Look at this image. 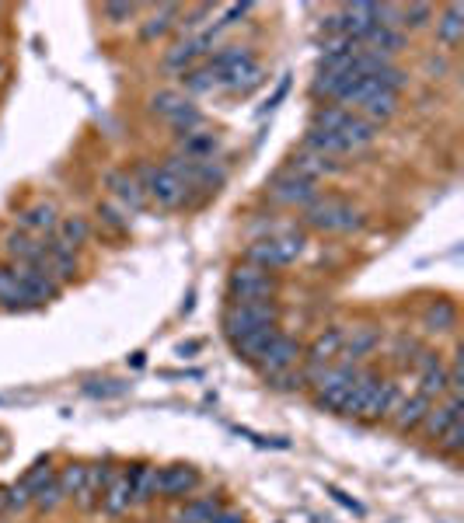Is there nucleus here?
Masks as SVG:
<instances>
[{
    "label": "nucleus",
    "instance_id": "nucleus-1",
    "mask_svg": "<svg viewBox=\"0 0 464 523\" xmlns=\"http://www.w3.org/2000/svg\"><path fill=\"white\" fill-rule=\"evenodd\" d=\"M311 129L332 133L349 154L370 147L380 133V126L367 122L363 116H356V112H349V109H338V105H322V109L314 112V119H311Z\"/></svg>",
    "mask_w": 464,
    "mask_h": 523
},
{
    "label": "nucleus",
    "instance_id": "nucleus-2",
    "mask_svg": "<svg viewBox=\"0 0 464 523\" xmlns=\"http://www.w3.org/2000/svg\"><path fill=\"white\" fill-rule=\"evenodd\" d=\"M304 227L322 231V234H349L363 227V213L338 196H318L304 209Z\"/></svg>",
    "mask_w": 464,
    "mask_h": 523
},
{
    "label": "nucleus",
    "instance_id": "nucleus-3",
    "mask_svg": "<svg viewBox=\"0 0 464 523\" xmlns=\"http://www.w3.org/2000/svg\"><path fill=\"white\" fill-rule=\"evenodd\" d=\"M136 178H140V185H143V192H147V202H158L161 209H182V206H189V185L171 171V168H158V164H143L140 171H136Z\"/></svg>",
    "mask_w": 464,
    "mask_h": 523
},
{
    "label": "nucleus",
    "instance_id": "nucleus-4",
    "mask_svg": "<svg viewBox=\"0 0 464 523\" xmlns=\"http://www.w3.org/2000/svg\"><path fill=\"white\" fill-rule=\"evenodd\" d=\"M276 322H280L276 300H255V304L231 300V307L224 311V331H227L231 342L255 331V328H276Z\"/></svg>",
    "mask_w": 464,
    "mask_h": 523
},
{
    "label": "nucleus",
    "instance_id": "nucleus-5",
    "mask_svg": "<svg viewBox=\"0 0 464 523\" xmlns=\"http://www.w3.org/2000/svg\"><path fill=\"white\" fill-rule=\"evenodd\" d=\"M227 290H231V297H234V300H241V304H255V300H273V297H276V290H280V280H276V273H269V269H262V266L241 262V266H234V269H231V276H227Z\"/></svg>",
    "mask_w": 464,
    "mask_h": 523
},
{
    "label": "nucleus",
    "instance_id": "nucleus-6",
    "mask_svg": "<svg viewBox=\"0 0 464 523\" xmlns=\"http://www.w3.org/2000/svg\"><path fill=\"white\" fill-rule=\"evenodd\" d=\"M300 255H304V238H300V234H273V238H262V241L248 244L245 262L262 266V269L273 273V269L294 266Z\"/></svg>",
    "mask_w": 464,
    "mask_h": 523
},
{
    "label": "nucleus",
    "instance_id": "nucleus-7",
    "mask_svg": "<svg viewBox=\"0 0 464 523\" xmlns=\"http://www.w3.org/2000/svg\"><path fill=\"white\" fill-rule=\"evenodd\" d=\"M318 196H322V192H318V182L300 178V175H294L290 168L280 171V175L269 182V200L280 202V206H290V209H297V206L307 209Z\"/></svg>",
    "mask_w": 464,
    "mask_h": 523
},
{
    "label": "nucleus",
    "instance_id": "nucleus-8",
    "mask_svg": "<svg viewBox=\"0 0 464 523\" xmlns=\"http://www.w3.org/2000/svg\"><path fill=\"white\" fill-rule=\"evenodd\" d=\"M374 4L367 0H356V4H346L338 14L329 18V32L332 36H342V39H353V42H363L367 32L374 29Z\"/></svg>",
    "mask_w": 464,
    "mask_h": 523
},
{
    "label": "nucleus",
    "instance_id": "nucleus-9",
    "mask_svg": "<svg viewBox=\"0 0 464 523\" xmlns=\"http://www.w3.org/2000/svg\"><path fill=\"white\" fill-rule=\"evenodd\" d=\"M304 360V346L297 342L294 335H276L273 339V346L265 349V356L258 360V370L265 373V377H276V373H287V370H294L297 363Z\"/></svg>",
    "mask_w": 464,
    "mask_h": 523
},
{
    "label": "nucleus",
    "instance_id": "nucleus-10",
    "mask_svg": "<svg viewBox=\"0 0 464 523\" xmlns=\"http://www.w3.org/2000/svg\"><path fill=\"white\" fill-rule=\"evenodd\" d=\"M398 384L395 380H384V377H378V384L370 388V395H367V402H363V408H360V422H384V419H391V412H395V405H398Z\"/></svg>",
    "mask_w": 464,
    "mask_h": 523
},
{
    "label": "nucleus",
    "instance_id": "nucleus-11",
    "mask_svg": "<svg viewBox=\"0 0 464 523\" xmlns=\"http://www.w3.org/2000/svg\"><path fill=\"white\" fill-rule=\"evenodd\" d=\"M199 471L196 468H189V464H168V468H161L158 471V495H165V499H185V495H192L196 488H199Z\"/></svg>",
    "mask_w": 464,
    "mask_h": 523
},
{
    "label": "nucleus",
    "instance_id": "nucleus-12",
    "mask_svg": "<svg viewBox=\"0 0 464 523\" xmlns=\"http://www.w3.org/2000/svg\"><path fill=\"white\" fill-rule=\"evenodd\" d=\"M11 273H14V276H18V282H21V286L32 293V300H36L39 307H43L45 300H56V297H60V290H63L60 282L45 273L43 262H39V266H11Z\"/></svg>",
    "mask_w": 464,
    "mask_h": 523
},
{
    "label": "nucleus",
    "instance_id": "nucleus-13",
    "mask_svg": "<svg viewBox=\"0 0 464 523\" xmlns=\"http://www.w3.org/2000/svg\"><path fill=\"white\" fill-rule=\"evenodd\" d=\"M461 395H447L444 402H436V405H429V412H426V419H422V433L429 437V440H440L458 419H461Z\"/></svg>",
    "mask_w": 464,
    "mask_h": 523
},
{
    "label": "nucleus",
    "instance_id": "nucleus-14",
    "mask_svg": "<svg viewBox=\"0 0 464 523\" xmlns=\"http://www.w3.org/2000/svg\"><path fill=\"white\" fill-rule=\"evenodd\" d=\"M43 244H45V258H43L45 273L60 282V286L67 280H74V273H77V248L63 244L60 238H49Z\"/></svg>",
    "mask_w": 464,
    "mask_h": 523
},
{
    "label": "nucleus",
    "instance_id": "nucleus-15",
    "mask_svg": "<svg viewBox=\"0 0 464 523\" xmlns=\"http://www.w3.org/2000/svg\"><path fill=\"white\" fill-rule=\"evenodd\" d=\"M109 517H123L129 513V506H133V485H129V468H116L112 471V478L105 485V492H102V503H98Z\"/></svg>",
    "mask_w": 464,
    "mask_h": 523
},
{
    "label": "nucleus",
    "instance_id": "nucleus-16",
    "mask_svg": "<svg viewBox=\"0 0 464 523\" xmlns=\"http://www.w3.org/2000/svg\"><path fill=\"white\" fill-rule=\"evenodd\" d=\"M4 255L11 258V266H39L45 258V244L25 231H11L4 238Z\"/></svg>",
    "mask_w": 464,
    "mask_h": 523
},
{
    "label": "nucleus",
    "instance_id": "nucleus-17",
    "mask_svg": "<svg viewBox=\"0 0 464 523\" xmlns=\"http://www.w3.org/2000/svg\"><path fill=\"white\" fill-rule=\"evenodd\" d=\"M342 339H346L342 328H325V331H318L314 342L304 349V360L311 363V366H332V363H338V356H342Z\"/></svg>",
    "mask_w": 464,
    "mask_h": 523
},
{
    "label": "nucleus",
    "instance_id": "nucleus-18",
    "mask_svg": "<svg viewBox=\"0 0 464 523\" xmlns=\"http://www.w3.org/2000/svg\"><path fill=\"white\" fill-rule=\"evenodd\" d=\"M109 189H112V196L119 200V206H123L126 213L147 209V192H143V185H140L136 175H129V171H112V175H109Z\"/></svg>",
    "mask_w": 464,
    "mask_h": 523
},
{
    "label": "nucleus",
    "instance_id": "nucleus-19",
    "mask_svg": "<svg viewBox=\"0 0 464 523\" xmlns=\"http://www.w3.org/2000/svg\"><path fill=\"white\" fill-rule=\"evenodd\" d=\"M378 346H380V328H374V324H360V328L346 331V339H342V360L363 363Z\"/></svg>",
    "mask_w": 464,
    "mask_h": 523
},
{
    "label": "nucleus",
    "instance_id": "nucleus-20",
    "mask_svg": "<svg viewBox=\"0 0 464 523\" xmlns=\"http://www.w3.org/2000/svg\"><path fill=\"white\" fill-rule=\"evenodd\" d=\"M0 307H4L7 315H18V311L25 315V311H36V307H39V304L32 300V293L18 282V276H14L11 269H4V266H0Z\"/></svg>",
    "mask_w": 464,
    "mask_h": 523
},
{
    "label": "nucleus",
    "instance_id": "nucleus-21",
    "mask_svg": "<svg viewBox=\"0 0 464 523\" xmlns=\"http://www.w3.org/2000/svg\"><path fill=\"white\" fill-rule=\"evenodd\" d=\"M210 45H213V32H207V36H192V39H182L175 49L168 53V63L171 70H192V63L199 60V56H207L210 53Z\"/></svg>",
    "mask_w": 464,
    "mask_h": 523
},
{
    "label": "nucleus",
    "instance_id": "nucleus-22",
    "mask_svg": "<svg viewBox=\"0 0 464 523\" xmlns=\"http://www.w3.org/2000/svg\"><path fill=\"white\" fill-rule=\"evenodd\" d=\"M429 398H422L419 391L412 395V398H398L395 405V412H391V419H395V429L398 433H416L422 426V419H426V412H429Z\"/></svg>",
    "mask_w": 464,
    "mask_h": 523
},
{
    "label": "nucleus",
    "instance_id": "nucleus-23",
    "mask_svg": "<svg viewBox=\"0 0 464 523\" xmlns=\"http://www.w3.org/2000/svg\"><path fill=\"white\" fill-rule=\"evenodd\" d=\"M56 206L53 202H36V206H28V209H21V217H18V227L25 231V234H53L56 231Z\"/></svg>",
    "mask_w": 464,
    "mask_h": 523
},
{
    "label": "nucleus",
    "instance_id": "nucleus-24",
    "mask_svg": "<svg viewBox=\"0 0 464 523\" xmlns=\"http://www.w3.org/2000/svg\"><path fill=\"white\" fill-rule=\"evenodd\" d=\"M360 116L367 122H374V126H380V122H387L395 112H398V94L395 91H384V87H378V91H370L360 105Z\"/></svg>",
    "mask_w": 464,
    "mask_h": 523
},
{
    "label": "nucleus",
    "instance_id": "nucleus-25",
    "mask_svg": "<svg viewBox=\"0 0 464 523\" xmlns=\"http://www.w3.org/2000/svg\"><path fill=\"white\" fill-rule=\"evenodd\" d=\"M216 147H220V140H216L213 133L196 129V133L182 136V151H178V158H182V161H192V164H210L213 154H216Z\"/></svg>",
    "mask_w": 464,
    "mask_h": 523
},
{
    "label": "nucleus",
    "instance_id": "nucleus-26",
    "mask_svg": "<svg viewBox=\"0 0 464 523\" xmlns=\"http://www.w3.org/2000/svg\"><path fill=\"white\" fill-rule=\"evenodd\" d=\"M276 335H280V328H255V331H248V335L234 339V353H238L245 363L258 366V360L265 356V349L273 346V339H276Z\"/></svg>",
    "mask_w": 464,
    "mask_h": 523
},
{
    "label": "nucleus",
    "instance_id": "nucleus-27",
    "mask_svg": "<svg viewBox=\"0 0 464 523\" xmlns=\"http://www.w3.org/2000/svg\"><path fill=\"white\" fill-rule=\"evenodd\" d=\"M262 81H265V70H262V63L252 56V60H245L238 70H231V74H227V81L220 84V87H224V91H231V94H252Z\"/></svg>",
    "mask_w": 464,
    "mask_h": 523
},
{
    "label": "nucleus",
    "instance_id": "nucleus-28",
    "mask_svg": "<svg viewBox=\"0 0 464 523\" xmlns=\"http://www.w3.org/2000/svg\"><path fill=\"white\" fill-rule=\"evenodd\" d=\"M436 39L447 49H458L464 39V7L461 4H447V11L436 18Z\"/></svg>",
    "mask_w": 464,
    "mask_h": 523
},
{
    "label": "nucleus",
    "instance_id": "nucleus-29",
    "mask_svg": "<svg viewBox=\"0 0 464 523\" xmlns=\"http://www.w3.org/2000/svg\"><path fill=\"white\" fill-rule=\"evenodd\" d=\"M158 471L154 464H136L129 471V485H133V506H147L158 499Z\"/></svg>",
    "mask_w": 464,
    "mask_h": 523
},
{
    "label": "nucleus",
    "instance_id": "nucleus-30",
    "mask_svg": "<svg viewBox=\"0 0 464 523\" xmlns=\"http://www.w3.org/2000/svg\"><path fill=\"white\" fill-rule=\"evenodd\" d=\"M112 471H116V468H109V464H87V478H85L81 495H77V506L94 510V506L102 503V492H105V485L112 478Z\"/></svg>",
    "mask_w": 464,
    "mask_h": 523
},
{
    "label": "nucleus",
    "instance_id": "nucleus-31",
    "mask_svg": "<svg viewBox=\"0 0 464 523\" xmlns=\"http://www.w3.org/2000/svg\"><path fill=\"white\" fill-rule=\"evenodd\" d=\"M220 499L216 495H203V499H189L182 510L171 513V523H210L220 513Z\"/></svg>",
    "mask_w": 464,
    "mask_h": 523
},
{
    "label": "nucleus",
    "instance_id": "nucleus-32",
    "mask_svg": "<svg viewBox=\"0 0 464 523\" xmlns=\"http://www.w3.org/2000/svg\"><path fill=\"white\" fill-rule=\"evenodd\" d=\"M342 164L332 161V158H322V154H311V151H300L294 154V161H290V171L300 175V178H311V182H318L322 175H336Z\"/></svg>",
    "mask_w": 464,
    "mask_h": 523
},
{
    "label": "nucleus",
    "instance_id": "nucleus-33",
    "mask_svg": "<svg viewBox=\"0 0 464 523\" xmlns=\"http://www.w3.org/2000/svg\"><path fill=\"white\" fill-rule=\"evenodd\" d=\"M360 45L391 60L395 53H402V49H405V32H398V29H384V25H374V29L367 32V39L360 42Z\"/></svg>",
    "mask_w": 464,
    "mask_h": 523
},
{
    "label": "nucleus",
    "instance_id": "nucleus-34",
    "mask_svg": "<svg viewBox=\"0 0 464 523\" xmlns=\"http://www.w3.org/2000/svg\"><path fill=\"white\" fill-rule=\"evenodd\" d=\"M454 324H458V307L451 300H433L422 311V328L426 331H451Z\"/></svg>",
    "mask_w": 464,
    "mask_h": 523
},
{
    "label": "nucleus",
    "instance_id": "nucleus-35",
    "mask_svg": "<svg viewBox=\"0 0 464 523\" xmlns=\"http://www.w3.org/2000/svg\"><path fill=\"white\" fill-rule=\"evenodd\" d=\"M378 384V373L374 370H363L360 377H356V384L349 388V398H346V405H342V415H349V419H356L360 415V408H363V402H367V395H370V388Z\"/></svg>",
    "mask_w": 464,
    "mask_h": 523
},
{
    "label": "nucleus",
    "instance_id": "nucleus-36",
    "mask_svg": "<svg viewBox=\"0 0 464 523\" xmlns=\"http://www.w3.org/2000/svg\"><path fill=\"white\" fill-rule=\"evenodd\" d=\"M85 478H87V464H67V468H60L56 471V485H60L63 499H77L81 488H85Z\"/></svg>",
    "mask_w": 464,
    "mask_h": 523
},
{
    "label": "nucleus",
    "instance_id": "nucleus-37",
    "mask_svg": "<svg viewBox=\"0 0 464 523\" xmlns=\"http://www.w3.org/2000/svg\"><path fill=\"white\" fill-rule=\"evenodd\" d=\"M87 234H91V227H87L85 217H63V220L56 224V238H60L63 244H70V248L85 244Z\"/></svg>",
    "mask_w": 464,
    "mask_h": 523
},
{
    "label": "nucleus",
    "instance_id": "nucleus-38",
    "mask_svg": "<svg viewBox=\"0 0 464 523\" xmlns=\"http://www.w3.org/2000/svg\"><path fill=\"white\" fill-rule=\"evenodd\" d=\"M175 18H178V7H175V4H165V7H158V11L151 14V21L143 25V39H147V42L161 39V36L168 32L171 25H175Z\"/></svg>",
    "mask_w": 464,
    "mask_h": 523
},
{
    "label": "nucleus",
    "instance_id": "nucleus-39",
    "mask_svg": "<svg viewBox=\"0 0 464 523\" xmlns=\"http://www.w3.org/2000/svg\"><path fill=\"white\" fill-rule=\"evenodd\" d=\"M171 126H175V133L178 136H189V133H196V129H203V112L192 105V102H185L175 116H171Z\"/></svg>",
    "mask_w": 464,
    "mask_h": 523
},
{
    "label": "nucleus",
    "instance_id": "nucleus-40",
    "mask_svg": "<svg viewBox=\"0 0 464 523\" xmlns=\"http://www.w3.org/2000/svg\"><path fill=\"white\" fill-rule=\"evenodd\" d=\"M53 478H56V468H53L49 461H39V464H36V468H32V471H28V475H25V478H21L18 485H21V488L28 492V499H32V495H36L39 488H45V485L53 482Z\"/></svg>",
    "mask_w": 464,
    "mask_h": 523
},
{
    "label": "nucleus",
    "instance_id": "nucleus-41",
    "mask_svg": "<svg viewBox=\"0 0 464 523\" xmlns=\"http://www.w3.org/2000/svg\"><path fill=\"white\" fill-rule=\"evenodd\" d=\"M67 499H63V492H60V485H56V478L45 485V488H39L36 495H32V503L28 506H36L39 513H56L60 506H63Z\"/></svg>",
    "mask_w": 464,
    "mask_h": 523
},
{
    "label": "nucleus",
    "instance_id": "nucleus-42",
    "mask_svg": "<svg viewBox=\"0 0 464 523\" xmlns=\"http://www.w3.org/2000/svg\"><path fill=\"white\" fill-rule=\"evenodd\" d=\"M185 102H189V98H182L178 91H158V94L151 98V112L161 116V119H171Z\"/></svg>",
    "mask_w": 464,
    "mask_h": 523
},
{
    "label": "nucleus",
    "instance_id": "nucleus-43",
    "mask_svg": "<svg viewBox=\"0 0 464 523\" xmlns=\"http://www.w3.org/2000/svg\"><path fill=\"white\" fill-rule=\"evenodd\" d=\"M461 450H464V422L458 419V422L436 440V454H440V457H458Z\"/></svg>",
    "mask_w": 464,
    "mask_h": 523
},
{
    "label": "nucleus",
    "instance_id": "nucleus-44",
    "mask_svg": "<svg viewBox=\"0 0 464 523\" xmlns=\"http://www.w3.org/2000/svg\"><path fill=\"white\" fill-rule=\"evenodd\" d=\"M429 18H433V7L429 4H402V25L422 29Z\"/></svg>",
    "mask_w": 464,
    "mask_h": 523
},
{
    "label": "nucleus",
    "instance_id": "nucleus-45",
    "mask_svg": "<svg viewBox=\"0 0 464 523\" xmlns=\"http://www.w3.org/2000/svg\"><path fill=\"white\" fill-rule=\"evenodd\" d=\"M182 81H185V91H196V94L213 91V78L207 74V70H185Z\"/></svg>",
    "mask_w": 464,
    "mask_h": 523
},
{
    "label": "nucleus",
    "instance_id": "nucleus-46",
    "mask_svg": "<svg viewBox=\"0 0 464 523\" xmlns=\"http://www.w3.org/2000/svg\"><path fill=\"white\" fill-rule=\"evenodd\" d=\"M136 14V4H105V18L112 21V25H123Z\"/></svg>",
    "mask_w": 464,
    "mask_h": 523
},
{
    "label": "nucleus",
    "instance_id": "nucleus-47",
    "mask_svg": "<svg viewBox=\"0 0 464 523\" xmlns=\"http://www.w3.org/2000/svg\"><path fill=\"white\" fill-rule=\"evenodd\" d=\"M98 217H102L112 231H123V227H126V220H123V217H119V209H112V206H98Z\"/></svg>",
    "mask_w": 464,
    "mask_h": 523
},
{
    "label": "nucleus",
    "instance_id": "nucleus-48",
    "mask_svg": "<svg viewBox=\"0 0 464 523\" xmlns=\"http://www.w3.org/2000/svg\"><path fill=\"white\" fill-rule=\"evenodd\" d=\"M210 523H245V517H241V513H231V510H220Z\"/></svg>",
    "mask_w": 464,
    "mask_h": 523
},
{
    "label": "nucleus",
    "instance_id": "nucleus-49",
    "mask_svg": "<svg viewBox=\"0 0 464 523\" xmlns=\"http://www.w3.org/2000/svg\"><path fill=\"white\" fill-rule=\"evenodd\" d=\"M7 510V488H0V513Z\"/></svg>",
    "mask_w": 464,
    "mask_h": 523
},
{
    "label": "nucleus",
    "instance_id": "nucleus-50",
    "mask_svg": "<svg viewBox=\"0 0 464 523\" xmlns=\"http://www.w3.org/2000/svg\"><path fill=\"white\" fill-rule=\"evenodd\" d=\"M0 78H4V63H0Z\"/></svg>",
    "mask_w": 464,
    "mask_h": 523
}]
</instances>
